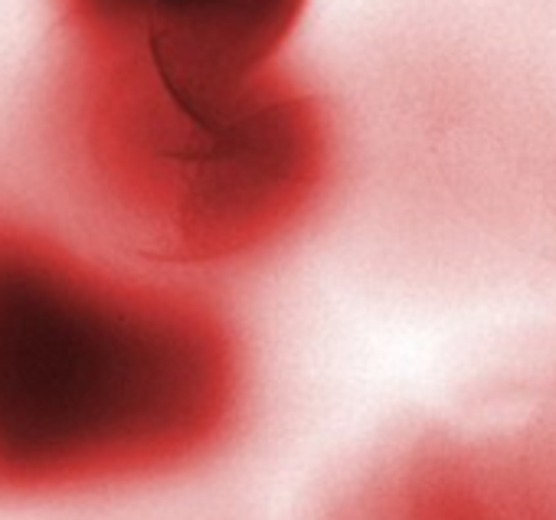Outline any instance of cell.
Wrapping results in <instances>:
<instances>
[{"label":"cell","mask_w":556,"mask_h":520,"mask_svg":"<svg viewBox=\"0 0 556 520\" xmlns=\"http://www.w3.org/2000/svg\"><path fill=\"white\" fill-rule=\"evenodd\" d=\"M226 393L229 341L197 289L0 187V504L164 474Z\"/></svg>","instance_id":"6da1fadb"},{"label":"cell","mask_w":556,"mask_h":520,"mask_svg":"<svg viewBox=\"0 0 556 520\" xmlns=\"http://www.w3.org/2000/svg\"><path fill=\"white\" fill-rule=\"evenodd\" d=\"M40 141L63 216L164 272L226 266L289 232L321 200L338 118L278 63L226 99H193L148 69L56 50Z\"/></svg>","instance_id":"7a4b0ae2"},{"label":"cell","mask_w":556,"mask_h":520,"mask_svg":"<svg viewBox=\"0 0 556 520\" xmlns=\"http://www.w3.org/2000/svg\"><path fill=\"white\" fill-rule=\"evenodd\" d=\"M312 0H50L60 47L226 99L286 63Z\"/></svg>","instance_id":"3957f363"}]
</instances>
